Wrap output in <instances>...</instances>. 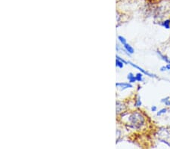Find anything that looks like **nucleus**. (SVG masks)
<instances>
[{"mask_svg": "<svg viewBox=\"0 0 170 149\" xmlns=\"http://www.w3.org/2000/svg\"><path fill=\"white\" fill-rule=\"evenodd\" d=\"M129 127H132V128L138 129L144 124V118L142 116V114H140L138 112H135L132 114H129Z\"/></svg>", "mask_w": 170, "mask_h": 149, "instance_id": "1", "label": "nucleus"}, {"mask_svg": "<svg viewBox=\"0 0 170 149\" xmlns=\"http://www.w3.org/2000/svg\"><path fill=\"white\" fill-rule=\"evenodd\" d=\"M158 139L170 146V130L167 128H161L160 131H158Z\"/></svg>", "mask_w": 170, "mask_h": 149, "instance_id": "2", "label": "nucleus"}, {"mask_svg": "<svg viewBox=\"0 0 170 149\" xmlns=\"http://www.w3.org/2000/svg\"><path fill=\"white\" fill-rule=\"evenodd\" d=\"M127 64H129V65H131L132 66H133V67H135V68H136V69H139L141 72H142L143 73V74L147 75L148 76L151 77V78H152V77H156L154 75L151 74V73H150V72H148V71H145V70H144V69H142V68H141V67H139V66H136V65H135V64H134V63H132L130 62V61H127Z\"/></svg>", "mask_w": 170, "mask_h": 149, "instance_id": "3", "label": "nucleus"}, {"mask_svg": "<svg viewBox=\"0 0 170 149\" xmlns=\"http://www.w3.org/2000/svg\"><path fill=\"white\" fill-rule=\"evenodd\" d=\"M116 87L120 88V90H126L128 88H132V84L131 83H123V82H120V83L116 84Z\"/></svg>", "mask_w": 170, "mask_h": 149, "instance_id": "4", "label": "nucleus"}, {"mask_svg": "<svg viewBox=\"0 0 170 149\" xmlns=\"http://www.w3.org/2000/svg\"><path fill=\"white\" fill-rule=\"evenodd\" d=\"M123 48L125 49V51L126 52H128V54H133L134 53H135V50H134V48L130 45L129 44H128V43H126V44H125L123 45Z\"/></svg>", "mask_w": 170, "mask_h": 149, "instance_id": "5", "label": "nucleus"}, {"mask_svg": "<svg viewBox=\"0 0 170 149\" xmlns=\"http://www.w3.org/2000/svg\"><path fill=\"white\" fill-rule=\"evenodd\" d=\"M157 54H158V56L160 57L162 60L165 61L166 63H170V58H169V57L166 56V55L162 54L161 53L160 51H157Z\"/></svg>", "mask_w": 170, "mask_h": 149, "instance_id": "6", "label": "nucleus"}, {"mask_svg": "<svg viewBox=\"0 0 170 149\" xmlns=\"http://www.w3.org/2000/svg\"><path fill=\"white\" fill-rule=\"evenodd\" d=\"M127 78H128V80H129V83H131V84H133V83H135V82L137 81L136 78H135V75L132 72H130V73H129V74H128Z\"/></svg>", "mask_w": 170, "mask_h": 149, "instance_id": "7", "label": "nucleus"}, {"mask_svg": "<svg viewBox=\"0 0 170 149\" xmlns=\"http://www.w3.org/2000/svg\"><path fill=\"white\" fill-rule=\"evenodd\" d=\"M116 66L118 68H120V69H122L124 66V63L123 61L122 60H120V58H117V57H116Z\"/></svg>", "mask_w": 170, "mask_h": 149, "instance_id": "8", "label": "nucleus"}, {"mask_svg": "<svg viewBox=\"0 0 170 149\" xmlns=\"http://www.w3.org/2000/svg\"><path fill=\"white\" fill-rule=\"evenodd\" d=\"M161 26H163L164 28L167 29V30H169V29H170V20L168 19L162 21V22L161 23Z\"/></svg>", "mask_w": 170, "mask_h": 149, "instance_id": "9", "label": "nucleus"}, {"mask_svg": "<svg viewBox=\"0 0 170 149\" xmlns=\"http://www.w3.org/2000/svg\"><path fill=\"white\" fill-rule=\"evenodd\" d=\"M123 104L120 102H117V113H120L122 111V109H124L125 107H122Z\"/></svg>", "mask_w": 170, "mask_h": 149, "instance_id": "10", "label": "nucleus"}, {"mask_svg": "<svg viewBox=\"0 0 170 149\" xmlns=\"http://www.w3.org/2000/svg\"><path fill=\"white\" fill-rule=\"evenodd\" d=\"M118 40L120 41L121 44H122V45H124L125 44H126V43H127V41H126V39H125L123 36H122V35H119Z\"/></svg>", "mask_w": 170, "mask_h": 149, "instance_id": "11", "label": "nucleus"}, {"mask_svg": "<svg viewBox=\"0 0 170 149\" xmlns=\"http://www.w3.org/2000/svg\"><path fill=\"white\" fill-rule=\"evenodd\" d=\"M135 78H136L137 81L138 82H142L143 81V74L142 73H137L136 75H135Z\"/></svg>", "mask_w": 170, "mask_h": 149, "instance_id": "12", "label": "nucleus"}, {"mask_svg": "<svg viewBox=\"0 0 170 149\" xmlns=\"http://www.w3.org/2000/svg\"><path fill=\"white\" fill-rule=\"evenodd\" d=\"M142 101H141V97L140 96H138V99L136 100V101H135V105L136 107H140L142 106Z\"/></svg>", "mask_w": 170, "mask_h": 149, "instance_id": "13", "label": "nucleus"}, {"mask_svg": "<svg viewBox=\"0 0 170 149\" xmlns=\"http://www.w3.org/2000/svg\"><path fill=\"white\" fill-rule=\"evenodd\" d=\"M166 112H167V109H166V108H164V109H160V110L159 111V112L157 113V116H160V115H162V114H165V113H166Z\"/></svg>", "mask_w": 170, "mask_h": 149, "instance_id": "14", "label": "nucleus"}, {"mask_svg": "<svg viewBox=\"0 0 170 149\" xmlns=\"http://www.w3.org/2000/svg\"><path fill=\"white\" fill-rule=\"evenodd\" d=\"M160 72H165V71H167V68H166V66H162V67H160Z\"/></svg>", "mask_w": 170, "mask_h": 149, "instance_id": "15", "label": "nucleus"}, {"mask_svg": "<svg viewBox=\"0 0 170 149\" xmlns=\"http://www.w3.org/2000/svg\"><path fill=\"white\" fill-rule=\"evenodd\" d=\"M164 104H165V105H166V106H170V100H169H169H166L165 103H164Z\"/></svg>", "mask_w": 170, "mask_h": 149, "instance_id": "16", "label": "nucleus"}, {"mask_svg": "<svg viewBox=\"0 0 170 149\" xmlns=\"http://www.w3.org/2000/svg\"><path fill=\"white\" fill-rule=\"evenodd\" d=\"M151 111L152 112H156V111L157 110V106H155V105H153V106L151 107Z\"/></svg>", "mask_w": 170, "mask_h": 149, "instance_id": "17", "label": "nucleus"}, {"mask_svg": "<svg viewBox=\"0 0 170 149\" xmlns=\"http://www.w3.org/2000/svg\"><path fill=\"white\" fill-rule=\"evenodd\" d=\"M169 96H167V97H166L165 99H162V100H161V103H165V102L166 101V100H169Z\"/></svg>", "mask_w": 170, "mask_h": 149, "instance_id": "18", "label": "nucleus"}, {"mask_svg": "<svg viewBox=\"0 0 170 149\" xmlns=\"http://www.w3.org/2000/svg\"><path fill=\"white\" fill-rule=\"evenodd\" d=\"M116 49H117V51H120V45H119V44H117V47H116Z\"/></svg>", "mask_w": 170, "mask_h": 149, "instance_id": "19", "label": "nucleus"}, {"mask_svg": "<svg viewBox=\"0 0 170 149\" xmlns=\"http://www.w3.org/2000/svg\"><path fill=\"white\" fill-rule=\"evenodd\" d=\"M166 68H167V70H170V63L166 64Z\"/></svg>", "mask_w": 170, "mask_h": 149, "instance_id": "20", "label": "nucleus"}]
</instances>
